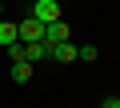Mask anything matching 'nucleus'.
Masks as SVG:
<instances>
[{"label": "nucleus", "instance_id": "nucleus-1", "mask_svg": "<svg viewBox=\"0 0 120 108\" xmlns=\"http://www.w3.org/2000/svg\"><path fill=\"white\" fill-rule=\"evenodd\" d=\"M36 24H56V20H64V12H60V4H56V0H36V4H32V12H28Z\"/></svg>", "mask_w": 120, "mask_h": 108}, {"label": "nucleus", "instance_id": "nucleus-2", "mask_svg": "<svg viewBox=\"0 0 120 108\" xmlns=\"http://www.w3.org/2000/svg\"><path fill=\"white\" fill-rule=\"evenodd\" d=\"M16 40H20V44H40V40H44V24H36L32 16H24V20L16 24Z\"/></svg>", "mask_w": 120, "mask_h": 108}, {"label": "nucleus", "instance_id": "nucleus-3", "mask_svg": "<svg viewBox=\"0 0 120 108\" xmlns=\"http://www.w3.org/2000/svg\"><path fill=\"white\" fill-rule=\"evenodd\" d=\"M48 60H56V64H76V60H80V44L64 40V44H56V48H48Z\"/></svg>", "mask_w": 120, "mask_h": 108}, {"label": "nucleus", "instance_id": "nucleus-4", "mask_svg": "<svg viewBox=\"0 0 120 108\" xmlns=\"http://www.w3.org/2000/svg\"><path fill=\"white\" fill-rule=\"evenodd\" d=\"M64 40H72V28H68V20H56V24H48V28H44V44H48V48L64 44Z\"/></svg>", "mask_w": 120, "mask_h": 108}, {"label": "nucleus", "instance_id": "nucleus-5", "mask_svg": "<svg viewBox=\"0 0 120 108\" xmlns=\"http://www.w3.org/2000/svg\"><path fill=\"white\" fill-rule=\"evenodd\" d=\"M8 80H12V84H28V80H32V64H28V60L12 64V68H8Z\"/></svg>", "mask_w": 120, "mask_h": 108}, {"label": "nucleus", "instance_id": "nucleus-6", "mask_svg": "<svg viewBox=\"0 0 120 108\" xmlns=\"http://www.w3.org/2000/svg\"><path fill=\"white\" fill-rule=\"evenodd\" d=\"M24 60H28V64L48 60V44H44V40H40V44H24Z\"/></svg>", "mask_w": 120, "mask_h": 108}, {"label": "nucleus", "instance_id": "nucleus-7", "mask_svg": "<svg viewBox=\"0 0 120 108\" xmlns=\"http://www.w3.org/2000/svg\"><path fill=\"white\" fill-rule=\"evenodd\" d=\"M0 44H4V48L16 44V24H12V20H0Z\"/></svg>", "mask_w": 120, "mask_h": 108}, {"label": "nucleus", "instance_id": "nucleus-8", "mask_svg": "<svg viewBox=\"0 0 120 108\" xmlns=\"http://www.w3.org/2000/svg\"><path fill=\"white\" fill-rule=\"evenodd\" d=\"M96 56H100L96 44H80V60H96Z\"/></svg>", "mask_w": 120, "mask_h": 108}, {"label": "nucleus", "instance_id": "nucleus-9", "mask_svg": "<svg viewBox=\"0 0 120 108\" xmlns=\"http://www.w3.org/2000/svg\"><path fill=\"white\" fill-rule=\"evenodd\" d=\"M8 56H12V64H20V60H24V44H20V40H16V44H8Z\"/></svg>", "mask_w": 120, "mask_h": 108}, {"label": "nucleus", "instance_id": "nucleus-10", "mask_svg": "<svg viewBox=\"0 0 120 108\" xmlns=\"http://www.w3.org/2000/svg\"><path fill=\"white\" fill-rule=\"evenodd\" d=\"M100 108H120V96H104V100H100Z\"/></svg>", "mask_w": 120, "mask_h": 108}, {"label": "nucleus", "instance_id": "nucleus-11", "mask_svg": "<svg viewBox=\"0 0 120 108\" xmlns=\"http://www.w3.org/2000/svg\"><path fill=\"white\" fill-rule=\"evenodd\" d=\"M0 20H4V4H0Z\"/></svg>", "mask_w": 120, "mask_h": 108}]
</instances>
